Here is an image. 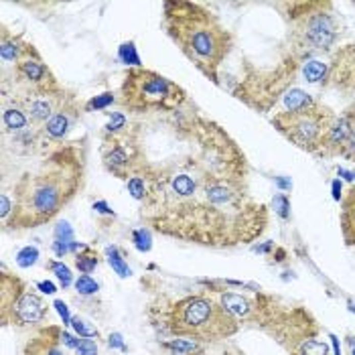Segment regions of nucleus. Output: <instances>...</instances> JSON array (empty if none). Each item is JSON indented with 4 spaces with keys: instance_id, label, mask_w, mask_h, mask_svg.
Here are the masks:
<instances>
[{
    "instance_id": "obj_1",
    "label": "nucleus",
    "mask_w": 355,
    "mask_h": 355,
    "mask_svg": "<svg viewBox=\"0 0 355 355\" xmlns=\"http://www.w3.org/2000/svg\"><path fill=\"white\" fill-rule=\"evenodd\" d=\"M134 128L142 138L122 146L128 171L144 181L142 217L157 232L217 248L264 234L268 209L248 189L243 152L217 124L187 116Z\"/></svg>"
},
{
    "instance_id": "obj_2",
    "label": "nucleus",
    "mask_w": 355,
    "mask_h": 355,
    "mask_svg": "<svg viewBox=\"0 0 355 355\" xmlns=\"http://www.w3.org/2000/svg\"><path fill=\"white\" fill-rule=\"evenodd\" d=\"M81 161L71 150L57 152L45 167L14 187L10 228H37L53 219L81 183Z\"/></svg>"
},
{
    "instance_id": "obj_3",
    "label": "nucleus",
    "mask_w": 355,
    "mask_h": 355,
    "mask_svg": "<svg viewBox=\"0 0 355 355\" xmlns=\"http://www.w3.org/2000/svg\"><path fill=\"white\" fill-rule=\"evenodd\" d=\"M165 27L185 57L217 81V69L232 49V35L219 18L197 2H165Z\"/></svg>"
},
{
    "instance_id": "obj_4",
    "label": "nucleus",
    "mask_w": 355,
    "mask_h": 355,
    "mask_svg": "<svg viewBox=\"0 0 355 355\" xmlns=\"http://www.w3.org/2000/svg\"><path fill=\"white\" fill-rule=\"evenodd\" d=\"M171 331L179 337H191L197 341H221L237 331L234 315L207 296H187L173 308Z\"/></svg>"
},
{
    "instance_id": "obj_5",
    "label": "nucleus",
    "mask_w": 355,
    "mask_h": 355,
    "mask_svg": "<svg viewBox=\"0 0 355 355\" xmlns=\"http://www.w3.org/2000/svg\"><path fill=\"white\" fill-rule=\"evenodd\" d=\"M185 98L177 83L140 67L130 69L120 87V104L134 114L175 112Z\"/></svg>"
},
{
    "instance_id": "obj_6",
    "label": "nucleus",
    "mask_w": 355,
    "mask_h": 355,
    "mask_svg": "<svg viewBox=\"0 0 355 355\" xmlns=\"http://www.w3.org/2000/svg\"><path fill=\"white\" fill-rule=\"evenodd\" d=\"M335 120L337 116L331 108L319 102H310L304 108L276 114L272 124L298 148L306 152H321L323 142Z\"/></svg>"
},
{
    "instance_id": "obj_7",
    "label": "nucleus",
    "mask_w": 355,
    "mask_h": 355,
    "mask_svg": "<svg viewBox=\"0 0 355 355\" xmlns=\"http://www.w3.org/2000/svg\"><path fill=\"white\" fill-rule=\"evenodd\" d=\"M302 12H295L293 39L298 47L315 51L329 49L339 37V20L331 2H298Z\"/></svg>"
},
{
    "instance_id": "obj_8",
    "label": "nucleus",
    "mask_w": 355,
    "mask_h": 355,
    "mask_svg": "<svg viewBox=\"0 0 355 355\" xmlns=\"http://www.w3.org/2000/svg\"><path fill=\"white\" fill-rule=\"evenodd\" d=\"M8 310L12 313V321H16L18 325H33V323H39L43 321L47 308H45V302L33 293H25L20 295L12 304L10 308L4 310V315H8Z\"/></svg>"
},
{
    "instance_id": "obj_9",
    "label": "nucleus",
    "mask_w": 355,
    "mask_h": 355,
    "mask_svg": "<svg viewBox=\"0 0 355 355\" xmlns=\"http://www.w3.org/2000/svg\"><path fill=\"white\" fill-rule=\"evenodd\" d=\"M327 79H331V85L335 87H347L355 83V45H349L347 49H343L337 59L333 61L331 71L327 75Z\"/></svg>"
},
{
    "instance_id": "obj_10",
    "label": "nucleus",
    "mask_w": 355,
    "mask_h": 355,
    "mask_svg": "<svg viewBox=\"0 0 355 355\" xmlns=\"http://www.w3.org/2000/svg\"><path fill=\"white\" fill-rule=\"evenodd\" d=\"M341 230L349 246H355V187L347 191L341 205Z\"/></svg>"
},
{
    "instance_id": "obj_11",
    "label": "nucleus",
    "mask_w": 355,
    "mask_h": 355,
    "mask_svg": "<svg viewBox=\"0 0 355 355\" xmlns=\"http://www.w3.org/2000/svg\"><path fill=\"white\" fill-rule=\"evenodd\" d=\"M221 302H224V306L232 313V315H248L250 313V304H248V300H243L241 296L237 295H224L221 296Z\"/></svg>"
},
{
    "instance_id": "obj_12",
    "label": "nucleus",
    "mask_w": 355,
    "mask_h": 355,
    "mask_svg": "<svg viewBox=\"0 0 355 355\" xmlns=\"http://www.w3.org/2000/svg\"><path fill=\"white\" fill-rule=\"evenodd\" d=\"M47 134L49 136H53V138H61L65 132H67V128H69V118L63 114V112H57L55 116H51V120L47 122Z\"/></svg>"
},
{
    "instance_id": "obj_13",
    "label": "nucleus",
    "mask_w": 355,
    "mask_h": 355,
    "mask_svg": "<svg viewBox=\"0 0 355 355\" xmlns=\"http://www.w3.org/2000/svg\"><path fill=\"white\" fill-rule=\"evenodd\" d=\"M27 124H29V118L25 116V112L12 110V108L4 110V126L6 128H10V130H23Z\"/></svg>"
},
{
    "instance_id": "obj_14",
    "label": "nucleus",
    "mask_w": 355,
    "mask_h": 355,
    "mask_svg": "<svg viewBox=\"0 0 355 355\" xmlns=\"http://www.w3.org/2000/svg\"><path fill=\"white\" fill-rule=\"evenodd\" d=\"M108 262H110V266L116 270L118 276H122V278L130 276V268L126 266V262L122 260V256H120V252L116 248H108Z\"/></svg>"
},
{
    "instance_id": "obj_15",
    "label": "nucleus",
    "mask_w": 355,
    "mask_h": 355,
    "mask_svg": "<svg viewBox=\"0 0 355 355\" xmlns=\"http://www.w3.org/2000/svg\"><path fill=\"white\" fill-rule=\"evenodd\" d=\"M325 73H327V67L321 63V61H310V63H306V67H304V77L308 79V81H321L323 77H325Z\"/></svg>"
},
{
    "instance_id": "obj_16",
    "label": "nucleus",
    "mask_w": 355,
    "mask_h": 355,
    "mask_svg": "<svg viewBox=\"0 0 355 355\" xmlns=\"http://www.w3.org/2000/svg\"><path fill=\"white\" fill-rule=\"evenodd\" d=\"M37 258H39V252H37V248H25V250H20V252H18V256H16V262H18V266H23V268H29V266H33V264L37 262Z\"/></svg>"
},
{
    "instance_id": "obj_17",
    "label": "nucleus",
    "mask_w": 355,
    "mask_h": 355,
    "mask_svg": "<svg viewBox=\"0 0 355 355\" xmlns=\"http://www.w3.org/2000/svg\"><path fill=\"white\" fill-rule=\"evenodd\" d=\"M167 347L173 351V355H187L191 351H195V343L193 341H187V339H177V341H171L167 343Z\"/></svg>"
},
{
    "instance_id": "obj_18",
    "label": "nucleus",
    "mask_w": 355,
    "mask_h": 355,
    "mask_svg": "<svg viewBox=\"0 0 355 355\" xmlns=\"http://www.w3.org/2000/svg\"><path fill=\"white\" fill-rule=\"evenodd\" d=\"M128 191L132 193V197L134 199H144V195H146V187H144V181L140 177H130L128 181Z\"/></svg>"
},
{
    "instance_id": "obj_19",
    "label": "nucleus",
    "mask_w": 355,
    "mask_h": 355,
    "mask_svg": "<svg viewBox=\"0 0 355 355\" xmlns=\"http://www.w3.org/2000/svg\"><path fill=\"white\" fill-rule=\"evenodd\" d=\"M75 289H77L81 295H94V293L98 291V284H96V282H94L90 276H85V274H83V276H79V278H77Z\"/></svg>"
},
{
    "instance_id": "obj_20",
    "label": "nucleus",
    "mask_w": 355,
    "mask_h": 355,
    "mask_svg": "<svg viewBox=\"0 0 355 355\" xmlns=\"http://www.w3.org/2000/svg\"><path fill=\"white\" fill-rule=\"evenodd\" d=\"M120 59L124 61V63H132V65H138V63H140L138 55H136V49H134L132 43H124V45L120 47Z\"/></svg>"
},
{
    "instance_id": "obj_21",
    "label": "nucleus",
    "mask_w": 355,
    "mask_h": 355,
    "mask_svg": "<svg viewBox=\"0 0 355 355\" xmlns=\"http://www.w3.org/2000/svg\"><path fill=\"white\" fill-rule=\"evenodd\" d=\"M75 266L81 270V272H92L96 266H98V258L92 256V254H85V256H79L75 260Z\"/></svg>"
},
{
    "instance_id": "obj_22",
    "label": "nucleus",
    "mask_w": 355,
    "mask_h": 355,
    "mask_svg": "<svg viewBox=\"0 0 355 355\" xmlns=\"http://www.w3.org/2000/svg\"><path fill=\"white\" fill-rule=\"evenodd\" d=\"M134 243H136V248L140 250V252H148L150 250V234L146 232V230H138V232H134Z\"/></svg>"
},
{
    "instance_id": "obj_23",
    "label": "nucleus",
    "mask_w": 355,
    "mask_h": 355,
    "mask_svg": "<svg viewBox=\"0 0 355 355\" xmlns=\"http://www.w3.org/2000/svg\"><path fill=\"white\" fill-rule=\"evenodd\" d=\"M51 268H53V272L57 274V278L61 280L63 286H69V284H71V272H69V268H67L65 264H61V262H53Z\"/></svg>"
},
{
    "instance_id": "obj_24",
    "label": "nucleus",
    "mask_w": 355,
    "mask_h": 355,
    "mask_svg": "<svg viewBox=\"0 0 355 355\" xmlns=\"http://www.w3.org/2000/svg\"><path fill=\"white\" fill-rule=\"evenodd\" d=\"M71 325H73V329L79 333V335H83V337H94V335H98V331L96 329H92V327H87L81 319H73L71 321Z\"/></svg>"
},
{
    "instance_id": "obj_25",
    "label": "nucleus",
    "mask_w": 355,
    "mask_h": 355,
    "mask_svg": "<svg viewBox=\"0 0 355 355\" xmlns=\"http://www.w3.org/2000/svg\"><path fill=\"white\" fill-rule=\"evenodd\" d=\"M77 353L79 355H98V347L92 339H81L77 345Z\"/></svg>"
},
{
    "instance_id": "obj_26",
    "label": "nucleus",
    "mask_w": 355,
    "mask_h": 355,
    "mask_svg": "<svg viewBox=\"0 0 355 355\" xmlns=\"http://www.w3.org/2000/svg\"><path fill=\"white\" fill-rule=\"evenodd\" d=\"M112 102H114V96H112V94H102L100 98L92 100L87 108H96V110H100V108H106V106H108V104H112Z\"/></svg>"
},
{
    "instance_id": "obj_27",
    "label": "nucleus",
    "mask_w": 355,
    "mask_h": 355,
    "mask_svg": "<svg viewBox=\"0 0 355 355\" xmlns=\"http://www.w3.org/2000/svg\"><path fill=\"white\" fill-rule=\"evenodd\" d=\"M55 236H57V241L69 243V241H71V237H73V234H71V228H69L67 224H59V226H57V230H55Z\"/></svg>"
},
{
    "instance_id": "obj_28",
    "label": "nucleus",
    "mask_w": 355,
    "mask_h": 355,
    "mask_svg": "<svg viewBox=\"0 0 355 355\" xmlns=\"http://www.w3.org/2000/svg\"><path fill=\"white\" fill-rule=\"evenodd\" d=\"M274 209H276V213H280L282 217H286L289 215V201H286V197L284 195H278V197H274Z\"/></svg>"
},
{
    "instance_id": "obj_29",
    "label": "nucleus",
    "mask_w": 355,
    "mask_h": 355,
    "mask_svg": "<svg viewBox=\"0 0 355 355\" xmlns=\"http://www.w3.org/2000/svg\"><path fill=\"white\" fill-rule=\"evenodd\" d=\"M110 132H116V130H120V128H126V118L122 116V114H114L112 116V120H110V124L106 126Z\"/></svg>"
},
{
    "instance_id": "obj_30",
    "label": "nucleus",
    "mask_w": 355,
    "mask_h": 355,
    "mask_svg": "<svg viewBox=\"0 0 355 355\" xmlns=\"http://www.w3.org/2000/svg\"><path fill=\"white\" fill-rule=\"evenodd\" d=\"M55 306H57L59 315L63 317V323H69V313H67V306H65V302H61V300H57V302H55Z\"/></svg>"
},
{
    "instance_id": "obj_31",
    "label": "nucleus",
    "mask_w": 355,
    "mask_h": 355,
    "mask_svg": "<svg viewBox=\"0 0 355 355\" xmlns=\"http://www.w3.org/2000/svg\"><path fill=\"white\" fill-rule=\"evenodd\" d=\"M39 289H41L43 293H47V295H53V293H55V286H53L51 282H39Z\"/></svg>"
},
{
    "instance_id": "obj_32",
    "label": "nucleus",
    "mask_w": 355,
    "mask_h": 355,
    "mask_svg": "<svg viewBox=\"0 0 355 355\" xmlns=\"http://www.w3.org/2000/svg\"><path fill=\"white\" fill-rule=\"evenodd\" d=\"M110 345H114V347H120V349H124V345H122V337H120L118 333H114V335L110 337Z\"/></svg>"
},
{
    "instance_id": "obj_33",
    "label": "nucleus",
    "mask_w": 355,
    "mask_h": 355,
    "mask_svg": "<svg viewBox=\"0 0 355 355\" xmlns=\"http://www.w3.org/2000/svg\"><path fill=\"white\" fill-rule=\"evenodd\" d=\"M63 341H65V345H69V347H77V345H79L71 335H63Z\"/></svg>"
},
{
    "instance_id": "obj_34",
    "label": "nucleus",
    "mask_w": 355,
    "mask_h": 355,
    "mask_svg": "<svg viewBox=\"0 0 355 355\" xmlns=\"http://www.w3.org/2000/svg\"><path fill=\"white\" fill-rule=\"evenodd\" d=\"M349 347H351V355H355V337L349 339Z\"/></svg>"
},
{
    "instance_id": "obj_35",
    "label": "nucleus",
    "mask_w": 355,
    "mask_h": 355,
    "mask_svg": "<svg viewBox=\"0 0 355 355\" xmlns=\"http://www.w3.org/2000/svg\"><path fill=\"white\" fill-rule=\"evenodd\" d=\"M224 355H243V353H241V351H236V349H234V353H230V351H224Z\"/></svg>"
}]
</instances>
